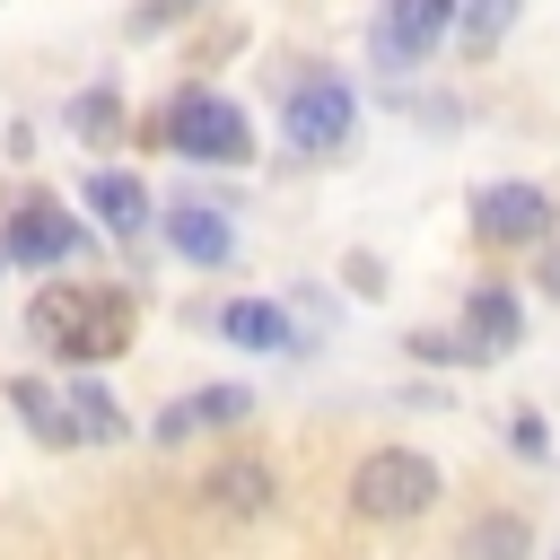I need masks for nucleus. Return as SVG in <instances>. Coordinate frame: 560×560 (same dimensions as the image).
<instances>
[{
    "label": "nucleus",
    "mask_w": 560,
    "mask_h": 560,
    "mask_svg": "<svg viewBox=\"0 0 560 560\" xmlns=\"http://www.w3.org/2000/svg\"><path fill=\"white\" fill-rule=\"evenodd\" d=\"M9 402L26 411V429H35L44 446H79V429H70V402H52L35 376H18V385H9Z\"/></svg>",
    "instance_id": "16"
},
{
    "label": "nucleus",
    "mask_w": 560,
    "mask_h": 560,
    "mask_svg": "<svg viewBox=\"0 0 560 560\" xmlns=\"http://www.w3.org/2000/svg\"><path fill=\"white\" fill-rule=\"evenodd\" d=\"M79 245H88V228H79V219H70V210H61L44 184L9 201V228H0V254H9V262H26V271H52V262H70Z\"/></svg>",
    "instance_id": "4"
},
{
    "label": "nucleus",
    "mask_w": 560,
    "mask_h": 560,
    "mask_svg": "<svg viewBox=\"0 0 560 560\" xmlns=\"http://www.w3.org/2000/svg\"><path fill=\"white\" fill-rule=\"evenodd\" d=\"M70 429H79V446H114V438H131V420H122V402H114V385H96V376H79L70 394Z\"/></svg>",
    "instance_id": "15"
},
{
    "label": "nucleus",
    "mask_w": 560,
    "mask_h": 560,
    "mask_svg": "<svg viewBox=\"0 0 560 560\" xmlns=\"http://www.w3.org/2000/svg\"><path fill=\"white\" fill-rule=\"evenodd\" d=\"M455 560H534V516L525 508H481L455 542Z\"/></svg>",
    "instance_id": "13"
},
{
    "label": "nucleus",
    "mask_w": 560,
    "mask_h": 560,
    "mask_svg": "<svg viewBox=\"0 0 560 560\" xmlns=\"http://www.w3.org/2000/svg\"><path fill=\"white\" fill-rule=\"evenodd\" d=\"M438 490H446V472H438L420 446H376V455H359V472H350V516H368V525H411V516L438 508Z\"/></svg>",
    "instance_id": "2"
},
{
    "label": "nucleus",
    "mask_w": 560,
    "mask_h": 560,
    "mask_svg": "<svg viewBox=\"0 0 560 560\" xmlns=\"http://www.w3.org/2000/svg\"><path fill=\"white\" fill-rule=\"evenodd\" d=\"M0 262H9V254H0Z\"/></svg>",
    "instance_id": "24"
},
{
    "label": "nucleus",
    "mask_w": 560,
    "mask_h": 560,
    "mask_svg": "<svg viewBox=\"0 0 560 560\" xmlns=\"http://www.w3.org/2000/svg\"><path fill=\"white\" fill-rule=\"evenodd\" d=\"M26 324H35V341H44V350H61V359H114V350L131 341V298H122V289L52 280V289H35Z\"/></svg>",
    "instance_id": "1"
},
{
    "label": "nucleus",
    "mask_w": 560,
    "mask_h": 560,
    "mask_svg": "<svg viewBox=\"0 0 560 560\" xmlns=\"http://www.w3.org/2000/svg\"><path fill=\"white\" fill-rule=\"evenodd\" d=\"M472 236L481 245H542L551 236V192L542 184H481L472 192Z\"/></svg>",
    "instance_id": "7"
},
{
    "label": "nucleus",
    "mask_w": 560,
    "mask_h": 560,
    "mask_svg": "<svg viewBox=\"0 0 560 560\" xmlns=\"http://www.w3.org/2000/svg\"><path fill=\"white\" fill-rule=\"evenodd\" d=\"M455 341H464V368H490L525 341V298L499 289V280H472L464 306H455Z\"/></svg>",
    "instance_id": "5"
},
{
    "label": "nucleus",
    "mask_w": 560,
    "mask_h": 560,
    "mask_svg": "<svg viewBox=\"0 0 560 560\" xmlns=\"http://www.w3.org/2000/svg\"><path fill=\"white\" fill-rule=\"evenodd\" d=\"M350 122H359V105H350V88H341V79H298V88H289V105H280V140H289V149H306V158L341 149V140H350Z\"/></svg>",
    "instance_id": "6"
},
{
    "label": "nucleus",
    "mask_w": 560,
    "mask_h": 560,
    "mask_svg": "<svg viewBox=\"0 0 560 560\" xmlns=\"http://www.w3.org/2000/svg\"><path fill=\"white\" fill-rule=\"evenodd\" d=\"M166 245H175L184 262L219 271V262L236 254V228H228V210H219V201H192V192H175V201H166Z\"/></svg>",
    "instance_id": "10"
},
{
    "label": "nucleus",
    "mask_w": 560,
    "mask_h": 560,
    "mask_svg": "<svg viewBox=\"0 0 560 560\" xmlns=\"http://www.w3.org/2000/svg\"><path fill=\"white\" fill-rule=\"evenodd\" d=\"M551 560H560V551H551Z\"/></svg>",
    "instance_id": "23"
},
{
    "label": "nucleus",
    "mask_w": 560,
    "mask_h": 560,
    "mask_svg": "<svg viewBox=\"0 0 560 560\" xmlns=\"http://www.w3.org/2000/svg\"><path fill=\"white\" fill-rule=\"evenodd\" d=\"M166 149L192 158V166H245V158H254V122H245L236 96H219V88H184V96L166 105Z\"/></svg>",
    "instance_id": "3"
},
{
    "label": "nucleus",
    "mask_w": 560,
    "mask_h": 560,
    "mask_svg": "<svg viewBox=\"0 0 560 560\" xmlns=\"http://www.w3.org/2000/svg\"><path fill=\"white\" fill-rule=\"evenodd\" d=\"M455 9L464 0H385V18H376V70H411L420 52H438L455 35Z\"/></svg>",
    "instance_id": "8"
},
{
    "label": "nucleus",
    "mask_w": 560,
    "mask_h": 560,
    "mask_svg": "<svg viewBox=\"0 0 560 560\" xmlns=\"http://www.w3.org/2000/svg\"><path fill=\"white\" fill-rule=\"evenodd\" d=\"M201 490H210V508H219V516H271V499H280V481H271V464H262V455H228Z\"/></svg>",
    "instance_id": "12"
},
{
    "label": "nucleus",
    "mask_w": 560,
    "mask_h": 560,
    "mask_svg": "<svg viewBox=\"0 0 560 560\" xmlns=\"http://www.w3.org/2000/svg\"><path fill=\"white\" fill-rule=\"evenodd\" d=\"M350 289H359V298H376V289H385V280H376V254H350Z\"/></svg>",
    "instance_id": "21"
},
{
    "label": "nucleus",
    "mask_w": 560,
    "mask_h": 560,
    "mask_svg": "<svg viewBox=\"0 0 560 560\" xmlns=\"http://www.w3.org/2000/svg\"><path fill=\"white\" fill-rule=\"evenodd\" d=\"M236 420H254V394L245 385H192V394H175L149 420V438L158 446H184V438H210V429H236Z\"/></svg>",
    "instance_id": "9"
},
{
    "label": "nucleus",
    "mask_w": 560,
    "mask_h": 560,
    "mask_svg": "<svg viewBox=\"0 0 560 560\" xmlns=\"http://www.w3.org/2000/svg\"><path fill=\"white\" fill-rule=\"evenodd\" d=\"M79 201H88V219H96L105 236H140V219H149V192H140L131 166H96V175L79 184Z\"/></svg>",
    "instance_id": "11"
},
{
    "label": "nucleus",
    "mask_w": 560,
    "mask_h": 560,
    "mask_svg": "<svg viewBox=\"0 0 560 560\" xmlns=\"http://www.w3.org/2000/svg\"><path fill=\"white\" fill-rule=\"evenodd\" d=\"M508 446H516V455H551V429H542V411H508Z\"/></svg>",
    "instance_id": "19"
},
{
    "label": "nucleus",
    "mask_w": 560,
    "mask_h": 560,
    "mask_svg": "<svg viewBox=\"0 0 560 560\" xmlns=\"http://www.w3.org/2000/svg\"><path fill=\"white\" fill-rule=\"evenodd\" d=\"M542 289H551V298H560V254H551V262H542Z\"/></svg>",
    "instance_id": "22"
},
{
    "label": "nucleus",
    "mask_w": 560,
    "mask_h": 560,
    "mask_svg": "<svg viewBox=\"0 0 560 560\" xmlns=\"http://www.w3.org/2000/svg\"><path fill=\"white\" fill-rule=\"evenodd\" d=\"M411 359H429V368H455V359H464V341H455V332H411Z\"/></svg>",
    "instance_id": "20"
},
{
    "label": "nucleus",
    "mask_w": 560,
    "mask_h": 560,
    "mask_svg": "<svg viewBox=\"0 0 560 560\" xmlns=\"http://www.w3.org/2000/svg\"><path fill=\"white\" fill-rule=\"evenodd\" d=\"M219 332H228L236 350H280V359L298 350V324H289L271 298H228V306H219Z\"/></svg>",
    "instance_id": "14"
},
{
    "label": "nucleus",
    "mask_w": 560,
    "mask_h": 560,
    "mask_svg": "<svg viewBox=\"0 0 560 560\" xmlns=\"http://www.w3.org/2000/svg\"><path fill=\"white\" fill-rule=\"evenodd\" d=\"M508 18H516V0H464V9H455V35H464V52H490V44L508 35Z\"/></svg>",
    "instance_id": "17"
},
{
    "label": "nucleus",
    "mask_w": 560,
    "mask_h": 560,
    "mask_svg": "<svg viewBox=\"0 0 560 560\" xmlns=\"http://www.w3.org/2000/svg\"><path fill=\"white\" fill-rule=\"evenodd\" d=\"M114 122H122V96H114V88H88V96L70 105V131H79V140H114Z\"/></svg>",
    "instance_id": "18"
}]
</instances>
